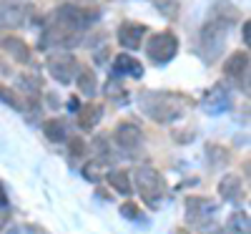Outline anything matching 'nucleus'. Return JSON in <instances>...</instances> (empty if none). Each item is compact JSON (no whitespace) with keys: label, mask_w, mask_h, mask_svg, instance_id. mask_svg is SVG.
Listing matches in <instances>:
<instances>
[{"label":"nucleus","mask_w":251,"mask_h":234,"mask_svg":"<svg viewBox=\"0 0 251 234\" xmlns=\"http://www.w3.org/2000/svg\"><path fill=\"white\" fill-rule=\"evenodd\" d=\"M113 76H131V78H141L143 76V66L128 53H121L113 60Z\"/></svg>","instance_id":"nucleus-15"},{"label":"nucleus","mask_w":251,"mask_h":234,"mask_svg":"<svg viewBox=\"0 0 251 234\" xmlns=\"http://www.w3.org/2000/svg\"><path fill=\"white\" fill-rule=\"evenodd\" d=\"M121 214H123V217H128V219H133V222H143V211H141L133 202L121 204Z\"/></svg>","instance_id":"nucleus-25"},{"label":"nucleus","mask_w":251,"mask_h":234,"mask_svg":"<svg viewBox=\"0 0 251 234\" xmlns=\"http://www.w3.org/2000/svg\"><path fill=\"white\" fill-rule=\"evenodd\" d=\"M133 186L138 189L141 199L149 204V206H158L163 194H166V181L161 176V172L151 164H141L136 166L133 172Z\"/></svg>","instance_id":"nucleus-4"},{"label":"nucleus","mask_w":251,"mask_h":234,"mask_svg":"<svg viewBox=\"0 0 251 234\" xmlns=\"http://www.w3.org/2000/svg\"><path fill=\"white\" fill-rule=\"evenodd\" d=\"M106 96H111V98H128V91L121 86L118 76H113V78L106 83Z\"/></svg>","instance_id":"nucleus-23"},{"label":"nucleus","mask_w":251,"mask_h":234,"mask_svg":"<svg viewBox=\"0 0 251 234\" xmlns=\"http://www.w3.org/2000/svg\"><path fill=\"white\" fill-rule=\"evenodd\" d=\"M224 76L231 81H244L249 78V53L246 51H236L226 58L224 63Z\"/></svg>","instance_id":"nucleus-12"},{"label":"nucleus","mask_w":251,"mask_h":234,"mask_svg":"<svg viewBox=\"0 0 251 234\" xmlns=\"http://www.w3.org/2000/svg\"><path fill=\"white\" fill-rule=\"evenodd\" d=\"M68 154H71L73 161L83 159V156H86V141H83V139H68Z\"/></svg>","instance_id":"nucleus-24"},{"label":"nucleus","mask_w":251,"mask_h":234,"mask_svg":"<svg viewBox=\"0 0 251 234\" xmlns=\"http://www.w3.org/2000/svg\"><path fill=\"white\" fill-rule=\"evenodd\" d=\"M43 134L53 144H66V139H68V123H66V118H46Z\"/></svg>","instance_id":"nucleus-18"},{"label":"nucleus","mask_w":251,"mask_h":234,"mask_svg":"<svg viewBox=\"0 0 251 234\" xmlns=\"http://www.w3.org/2000/svg\"><path fill=\"white\" fill-rule=\"evenodd\" d=\"M30 18V8L23 0H0V30H15L25 26Z\"/></svg>","instance_id":"nucleus-8"},{"label":"nucleus","mask_w":251,"mask_h":234,"mask_svg":"<svg viewBox=\"0 0 251 234\" xmlns=\"http://www.w3.org/2000/svg\"><path fill=\"white\" fill-rule=\"evenodd\" d=\"M113 141H116V146L121 148V151L136 154L138 148L143 146V131H141V126L133 123V121H121L116 126V131H113Z\"/></svg>","instance_id":"nucleus-9"},{"label":"nucleus","mask_w":251,"mask_h":234,"mask_svg":"<svg viewBox=\"0 0 251 234\" xmlns=\"http://www.w3.org/2000/svg\"><path fill=\"white\" fill-rule=\"evenodd\" d=\"M244 43H246V48L251 43V23H249V20H246V26H244Z\"/></svg>","instance_id":"nucleus-26"},{"label":"nucleus","mask_w":251,"mask_h":234,"mask_svg":"<svg viewBox=\"0 0 251 234\" xmlns=\"http://www.w3.org/2000/svg\"><path fill=\"white\" fill-rule=\"evenodd\" d=\"M226 227H228L231 234H251L249 232V214H246V211H234V214L228 217Z\"/></svg>","instance_id":"nucleus-20"},{"label":"nucleus","mask_w":251,"mask_h":234,"mask_svg":"<svg viewBox=\"0 0 251 234\" xmlns=\"http://www.w3.org/2000/svg\"><path fill=\"white\" fill-rule=\"evenodd\" d=\"M78 58L71 53V51H55L46 58V71L53 81H58L60 86H68V83L75 81V73H78Z\"/></svg>","instance_id":"nucleus-7"},{"label":"nucleus","mask_w":251,"mask_h":234,"mask_svg":"<svg viewBox=\"0 0 251 234\" xmlns=\"http://www.w3.org/2000/svg\"><path fill=\"white\" fill-rule=\"evenodd\" d=\"M203 111L211 114V116H219L224 111L231 109V91H228L226 83H216L214 88H208V93L203 96Z\"/></svg>","instance_id":"nucleus-11"},{"label":"nucleus","mask_w":251,"mask_h":234,"mask_svg":"<svg viewBox=\"0 0 251 234\" xmlns=\"http://www.w3.org/2000/svg\"><path fill=\"white\" fill-rule=\"evenodd\" d=\"M186 222L199 229H211L219 217V204L208 197H188L186 199Z\"/></svg>","instance_id":"nucleus-6"},{"label":"nucleus","mask_w":251,"mask_h":234,"mask_svg":"<svg viewBox=\"0 0 251 234\" xmlns=\"http://www.w3.org/2000/svg\"><path fill=\"white\" fill-rule=\"evenodd\" d=\"M83 3H91V0H83Z\"/></svg>","instance_id":"nucleus-28"},{"label":"nucleus","mask_w":251,"mask_h":234,"mask_svg":"<svg viewBox=\"0 0 251 234\" xmlns=\"http://www.w3.org/2000/svg\"><path fill=\"white\" fill-rule=\"evenodd\" d=\"M93 151H96V161L103 164L106 159H111V146H108V139L106 136H98L96 144H93Z\"/></svg>","instance_id":"nucleus-21"},{"label":"nucleus","mask_w":251,"mask_h":234,"mask_svg":"<svg viewBox=\"0 0 251 234\" xmlns=\"http://www.w3.org/2000/svg\"><path fill=\"white\" fill-rule=\"evenodd\" d=\"M241 194H244V181H241L236 174L221 176V181H219V197H221L224 202H239Z\"/></svg>","instance_id":"nucleus-14"},{"label":"nucleus","mask_w":251,"mask_h":234,"mask_svg":"<svg viewBox=\"0 0 251 234\" xmlns=\"http://www.w3.org/2000/svg\"><path fill=\"white\" fill-rule=\"evenodd\" d=\"M108 184L118 191L121 197H131L133 194V181H131V174L126 169H113L108 174Z\"/></svg>","instance_id":"nucleus-19"},{"label":"nucleus","mask_w":251,"mask_h":234,"mask_svg":"<svg viewBox=\"0 0 251 234\" xmlns=\"http://www.w3.org/2000/svg\"><path fill=\"white\" fill-rule=\"evenodd\" d=\"M8 206V194H5V186L0 184V209H5Z\"/></svg>","instance_id":"nucleus-27"},{"label":"nucleus","mask_w":251,"mask_h":234,"mask_svg":"<svg viewBox=\"0 0 251 234\" xmlns=\"http://www.w3.org/2000/svg\"><path fill=\"white\" fill-rule=\"evenodd\" d=\"M118 35V43L126 48V51H138L143 46L146 35H149V28H146L143 23H133V20H123V23L118 26L116 30Z\"/></svg>","instance_id":"nucleus-10"},{"label":"nucleus","mask_w":251,"mask_h":234,"mask_svg":"<svg viewBox=\"0 0 251 234\" xmlns=\"http://www.w3.org/2000/svg\"><path fill=\"white\" fill-rule=\"evenodd\" d=\"M100 118H103V106L100 103H86L83 109H78V126L83 131H93Z\"/></svg>","instance_id":"nucleus-17"},{"label":"nucleus","mask_w":251,"mask_h":234,"mask_svg":"<svg viewBox=\"0 0 251 234\" xmlns=\"http://www.w3.org/2000/svg\"><path fill=\"white\" fill-rule=\"evenodd\" d=\"M0 48L18 63H30V48L25 46V40H20L15 35H5L0 38Z\"/></svg>","instance_id":"nucleus-13"},{"label":"nucleus","mask_w":251,"mask_h":234,"mask_svg":"<svg viewBox=\"0 0 251 234\" xmlns=\"http://www.w3.org/2000/svg\"><path fill=\"white\" fill-rule=\"evenodd\" d=\"M75 86H78V93H80V96L96 98V93H98L96 71H93V68H78V73H75Z\"/></svg>","instance_id":"nucleus-16"},{"label":"nucleus","mask_w":251,"mask_h":234,"mask_svg":"<svg viewBox=\"0 0 251 234\" xmlns=\"http://www.w3.org/2000/svg\"><path fill=\"white\" fill-rule=\"evenodd\" d=\"M231 28H234V18H228L224 13V5H216L199 30V46L196 48H199V56L206 60V66L221 60Z\"/></svg>","instance_id":"nucleus-2"},{"label":"nucleus","mask_w":251,"mask_h":234,"mask_svg":"<svg viewBox=\"0 0 251 234\" xmlns=\"http://www.w3.org/2000/svg\"><path fill=\"white\" fill-rule=\"evenodd\" d=\"M216 234H224V232H216Z\"/></svg>","instance_id":"nucleus-29"},{"label":"nucleus","mask_w":251,"mask_h":234,"mask_svg":"<svg viewBox=\"0 0 251 234\" xmlns=\"http://www.w3.org/2000/svg\"><path fill=\"white\" fill-rule=\"evenodd\" d=\"M138 98L141 111L156 123H174L188 111V96L176 91H143Z\"/></svg>","instance_id":"nucleus-3"},{"label":"nucleus","mask_w":251,"mask_h":234,"mask_svg":"<svg viewBox=\"0 0 251 234\" xmlns=\"http://www.w3.org/2000/svg\"><path fill=\"white\" fill-rule=\"evenodd\" d=\"M0 101L8 103L10 109H15V111H23V103H20V96H18L15 91L5 88V86H0Z\"/></svg>","instance_id":"nucleus-22"},{"label":"nucleus","mask_w":251,"mask_h":234,"mask_svg":"<svg viewBox=\"0 0 251 234\" xmlns=\"http://www.w3.org/2000/svg\"><path fill=\"white\" fill-rule=\"evenodd\" d=\"M178 53V35L174 30H158L151 33L149 40H146V58L156 66H163V63H171Z\"/></svg>","instance_id":"nucleus-5"},{"label":"nucleus","mask_w":251,"mask_h":234,"mask_svg":"<svg viewBox=\"0 0 251 234\" xmlns=\"http://www.w3.org/2000/svg\"><path fill=\"white\" fill-rule=\"evenodd\" d=\"M100 18L98 8H88V5H75V3H63L58 5L40 35V51L46 48H73L80 43L83 33H86L96 20Z\"/></svg>","instance_id":"nucleus-1"}]
</instances>
